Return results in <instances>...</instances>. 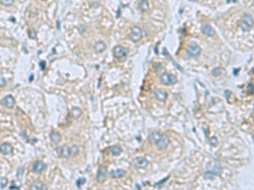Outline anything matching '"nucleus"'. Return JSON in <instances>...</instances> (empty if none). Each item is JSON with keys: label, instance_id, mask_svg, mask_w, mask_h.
I'll return each instance as SVG.
<instances>
[{"label": "nucleus", "instance_id": "obj_4", "mask_svg": "<svg viewBox=\"0 0 254 190\" xmlns=\"http://www.w3.org/2000/svg\"><path fill=\"white\" fill-rule=\"evenodd\" d=\"M186 51H187V55L190 58L195 59V58H197L200 55V53L202 52V49H201V47H199V45L197 43H196L194 41H191L187 45V47L186 48Z\"/></svg>", "mask_w": 254, "mask_h": 190}, {"label": "nucleus", "instance_id": "obj_25", "mask_svg": "<svg viewBox=\"0 0 254 190\" xmlns=\"http://www.w3.org/2000/svg\"><path fill=\"white\" fill-rule=\"evenodd\" d=\"M222 73V68H215L212 70V74L214 76H219Z\"/></svg>", "mask_w": 254, "mask_h": 190}, {"label": "nucleus", "instance_id": "obj_21", "mask_svg": "<svg viewBox=\"0 0 254 190\" xmlns=\"http://www.w3.org/2000/svg\"><path fill=\"white\" fill-rule=\"evenodd\" d=\"M50 139L54 143H59L61 139V136L58 132H52L50 133Z\"/></svg>", "mask_w": 254, "mask_h": 190}, {"label": "nucleus", "instance_id": "obj_23", "mask_svg": "<svg viewBox=\"0 0 254 190\" xmlns=\"http://www.w3.org/2000/svg\"><path fill=\"white\" fill-rule=\"evenodd\" d=\"M14 3H15V0H0V3L6 7L12 6L14 4Z\"/></svg>", "mask_w": 254, "mask_h": 190}, {"label": "nucleus", "instance_id": "obj_6", "mask_svg": "<svg viewBox=\"0 0 254 190\" xmlns=\"http://www.w3.org/2000/svg\"><path fill=\"white\" fill-rule=\"evenodd\" d=\"M113 53H114V57L120 60V61H125L126 59L127 58V54H128V49L122 47V46H115L114 47V50H113Z\"/></svg>", "mask_w": 254, "mask_h": 190}, {"label": "nucleus", "instance_id": "obj_7", "mask_svg": "<svg viewBox=\"0 0 254 190\" xmlns=\"http://www.w3.org/2000/svg\"><path fill=\"white\" fill-rule=\"evenodd\" d=\"M223 169L221 166L215 165L213 166L212 169L207 171L204 173V178L205 179H208V180H213L216 176H220L222 174Z\"/></svg>", "mask_w": 254, "mask_h": 190}, {"label": "nucleus", "instance_id": "obj_2", "mask_svg": "<svg viewBox=\"0 0 254 190\" xmlns=\"http://www.w3.org/2000/svg\"><path fill=\"white\" fill-rule=\"evenodd\" d=\"M57 153L60 157H63V158L74 157L78 155L79 147L77 145H73L71 147H69L67 145H63L57 149Z\"/></svg>", "mask_w": 254, "mask_h": 190}, {"label": "nucleus", "instance_id": "obj_28", "mask_svg": "<svg viewBox=\"0 0 254 190\" xmlns=\"http://www.w3.org/2000/svg\"><path fill=\"white\" fill-rule=\"evenodd\" d=\"M7 84V81L4 78L0 77V87H4Z\"/></svg>", "mask_w": 254, "mask_h": 190}, {"label": "nucleus", "instance_id": "obj_15", "mask_svg": "<svg viewBox=\"0 0 254 190\" xmlns=\"http://www.w3.org/2000/svg\"><path fill=\"white\" fill-rule=\"evenodd\" d=\"M13 146L9 143H3L0 145V152L3 155H9L13 152Z\"/></svg>", "mask_w": 254, "mask_h": 190}, {"label": "nucleus", "instance_id": "obj_22", "mask_svg": "<svg viewBox=\"0 0 254 190\" xmlns=\"http://www.w3.org/2000/svg\"><path fill=\"white\" fill-rule=\"evenodd\" d=\"M81 114H82V112H81V110L79 107H74L73 108V110H72V115H73V118H80Z\"/></svg>", "mask_w": 254, "mask_h": 190}, {"label": "nucleus", "instance_id": "obj_20", "mask_svg": "<svg viewBox=\"0 0 254 190\" xmlns=\"http://www.w3.org/2000/svg\"><path fill=\"white\" fill-rule=\"evenodd\" d=\"M138 7H139L140 10L142 12H146L149 9V4H148L147 0H141L139 4H138Z\"/></svg>", "mask_w": 254, "mask_h": 190}, {"label": "nucleus", "instance_id": "obj_16", "mask_svg": "<svg viewBox=\"0 0 254 190\" xmlns=\"http://www.w3.org/2000/svg\"><path fill=\"white\" fill-rule=\"evenodd\" d=\"M202 32L206 35L207 36H214L215 35V31L214 29L210 26V25H204L202 27Z\"/></svg>", "mask_w": 254, "mask_h": 190}, {"label": "nucleus", "instance_id": "obj_11", "mask_svg": "<svg viewBox=\"0 0 254 190\" xmlns=\"http://www.w3.org/2000/svg\"><path fill=\"white\" fill-rule=\"evenodd\" d=\"M47 168V165L42 162V161H36L34 162V164L32 165V172L35 173H41L43 171H45Z\"/></svg>", "mask_w": 254, "mask_h": 190}, {"label": "nucleus", "instance_id": "obj_33", "mask_svg": "<svg viewBox=\"0 0 254 190\" xmlns=\"http://www.w3.org/2000/svg\"><path fill=\"white\" fill-rule=\"evenodd\" d=\"M9 189H20V188H19V187H17V186H15V184H14V185H11V186H10V187H9Z\"/></svg>", "mask_w": 254, "mask_h": 190}, {"label": "nucleus", "instance_id": "obj_26", "mask_svg": "<svg viewBox=\"0 0 254 190\" xmlns=\"http://www.w3.org/2000/svg\"><path fill=\"white\" fill-rule=\"evenodd\" d=\"M28 36L31 39H36V32L34 29H31L28 31Z\"/></svg>", "mask_w": 254, "mask_h": 190}, {"label": "nucleus", "instance_id": "obj_34", "mask_svg": "<svg viewBox=\"0 0 254 190\" xmlns=\"http://www.w3.org/2000/svg\"><path fill=\"white\" fill-rule=\"evenodd\" d=\"M32 79H33V75H31V76H30V79H29V80H30V82H32Z\"/></svg>", "mask_w": 254, "mask_h": 190}, {"label": "nucleus", "instance_id": "obj_3", "mask_svg": "<svg viewBox=\"0 0 254 190\" xmlns=\"http://www.w3.org/2000/svg\"><path fill=\"white\" fill-rule=\"evenodd\" d=\"M239 26L245 32L250 31L253 26V18L250 14H244L239 21Z\"/></svg>", "mask_w": 254, "mask_h": 190}, {"label": "nucleus", "instance_id": "obj_35", "mask_svg": "<svg viewBox=\"0 0 254 190\" xmlns=\"http://www.w3.org/2000/svg\"><path fill=\"white\" fill-rule=\"evenodd\" d=\"M43 1H46V0H43Z\"/></svg>", "mask_w": 254, "mask_h": 190}, {"label": "nucleus", "instance_id": "obj_29", "mask_svg": "<svg viewBox=\"0 0 254 190\" xmlns=\"http://www.w3.org/2000/svg\"><path fill=\"white\" fill-rule=\"evenodd\" d=\"M169 178V176H168L167 178H164L163 180H162V181H160V182H159V183H155V184H154V186H155V187H160V185H161V184H163V183H164L165 181H167Z\"/></svg>", "mask_w": 254, "mask_h": 190}, {"label": "nucleus", "instance_id": "obj_24", "mask_svg": "<svg viewBox=\"0 0 254 190\" xmlns=\"http://www.w3.org/2000/svg\"><path fill=\"white\" fill-rule=\"evenodd\" d=\"M86 178H79V179H77V181H76V186H77V188H81L82 185H84L85 184V183H86Z\"/></svg>", "mask_w": 254, "mask_h": 190}, {"label": "nucleus", "instance_id": "obj_31", "mask_svg": "<svg viewBox=\"0 0 254 190\" xmlns=\"http://www.w3.org/2000/svg\"><path fill=\"white\" fill-rule=\"evenodd\" d=\"M7 183V179L6 178H3L2 179V184H1V188H4L5 187V184Z\"/></svg>", "mask_w": 254, "mask_h": 190}, {"label": "nucleus", "instance_id": "obj_19", "mask_svg": "<svg viewBox=\"0 0 254 190\" xmlns=\"http://www.w3.org/2000/svg\"><path fill=\"white\" fill-rule=\"evenodd\" d=\"M109 151L111 152V154L113 156H119L122 152V149L119 145H114V146L109 147Z\"/></svg>", "mask_w": 254, "mask_h": 190}, {"label": "nucleus", "instance_id": "obj_30", "mask_svg": "<svg viewBox=\"0 0 254 190\" xmlns=\"http://www.w3.org/2000/svg\"><path fill=\"white\" fill-rule=\"evenodd\" d=\"M248 95H253V85H249V89H248Z\"/></svg>", "mask_w": 254, "mask_h": 190}, {"label": "nucleus", "instance_id": "obj_13", "mask_svg": "<svg viewBox=\"0 0 254 190\" xmlns=\"http://www.w3.org/2000/svg\"><path fill=\"white\" fill-rule=\"evenodd\" d=\"M2 103L8 108H13L15 104V100L12 95H7L2 100Z\"/></svg>", "mask_w": 254, "mask_h": 190}, {"label": "nucleus", "instance_id": "obj_5", "mask_svg": "<svg viewBox=\"0 0 254 190\" xmlns=\"http://www.w3.org/2000/svg\"><path fill=\"white\" fill-rule=\"evenodd\" d=\"M159 81L164 85H172L177 82V78L175 75L169 73H163L159 76Z\"/></svg>", "mask_w": 254, "mask_h": 190}, {"label": "nucleus", "instance_id": "obj_14", "mask_svg": "<svg viewBox=\"0 0 254 190\" xmlns=\"http://www.w3.org/2000/svg\"><path fill=\"white\" fill-rule=\"evenodd\" d=\"M126 172L123 169H117V170H113L110 172V178L113 179H118L121 178L124 176H126Z\"/></svg>", "mask_w": 254, "mask_h": 190}, {"label": "nucleus", "instance_id": "obj_17", "mask_svg": "<svg viewBox=\"0 0 254 190\" xmlns=\"http://www.w3.org/2000/svg\"><path fill=\"white\" fill-rule=\"evenodd\" d=\"M106 44L102 41H97L94 45V51L97 53H101L106 50Z\"/></svg>", "mask_w": 254, "mask_h": 190}, {"label": "nucleus", "instance_id": "obj_8", "mask_svg": "<svg viewBox=\"0 0 254 190\" xmlns=\"http://www.w3.org/2000/svg\"><path fill=\"white\" fill-rule=\"evenodd\" d=\"M142 32L141 28L138 26H133L129 35V38L130 39V41H132L133 42H137L142 39Z\"/></svg>", "mask_w": 254, "mask_h": 190}, {"label": "nucleus", "instance_id": "obj_27", "mask_svg": "<svg viewBox=\"0 0 254 190\" xmlns=\"http://www.w3.org/2000/svg\"><path fill=\"white\" fill-rule=\"evenodd\" d=\"M209 144H210V145H212V146H216L217 145H218V139L216 138V137H212V138H210V139H209Z\"/></svg>", "mask_w": 254, "mask_h": 190}, {"label": "nucleus", "instance_id": "obj_9", "mask_svg": "<svg viewBox=\"0 0 254 190\" xmlns=\"http://www.w3.org/2000/svg\"><path fill=\"white\" fill-rule=\"evenodd\" d=\"M107 174H108V167L106 166H100L97 170V173L96 177L97 182L101 183L105 182L107 179Z\"/></svg>", "mask_w": 254, "mask_h": 190}, {"label": "nucleus", "instance_id": "obj_32", "mask_svg": "<svg viewBox=\"0 0 254 190\" xmlns=\"http://www.w3.org/2000/svg\"><path fill=\"white\" fill-rule=\"evenodd\" d=\"M40 67L42 68V70H44L45 69V62L44 61H42L40 63Z\"/></svg>", "mask_w": 254, "mask_h": 190}, {"label": "nucleus", "instance_id": "obj_1", "mask_svg": "<svg viewBox=\"0 0 254 190\" xmlns=\"http://www.w3.org/2000/svg\"><path fill=\"white\" fill-rule=\"evenodd\" d=\"M148 140L153 145H154L159 151L166 149L170 142L169 137L159 131L152 132L148 136Z\"/></svg>", "mask_w": 254, "mask_h": 190}, {"label": "nucleus", "instance_id": "obj_10", "mask_svg": "<svg viewBox=\"0 0 254 190\" xmlns=\"http://www.w3.org/2000/svg\"><path fill=\"white\" fill-rule=\"evenodd\" d=\"M132 163L135 167L138 169H143L146 168L148 165V160L144 157H136L133 159Z\"/></svg>", "mask_w": 254, "mask_h": 190}, {"label": "nucleus", "instance_id": "obj_12", "mask_svg": "<svg viewBox=\"0 0 254 190\" xmlns=\"http://www.w3.org/2000/svg\"><path fill=\"white\" fill-rule=\"evenodd\" d=\"M153 96L159 101H165L168 98V94L164 90L162 89H157L153 92Z\"/></svg>", "mask_w": 254, "mask_h": 190}, {"label": "nucleus", "instance_id": "obj_18", "mask_svg": "<svg viewBox=\"0 0 254 190\" xmlns=\"http://www.w3.org/2000/svg\"><path fill=\"white\" fill-rule=\"evenodd\" d=\"M30 189L32 190H45L48 189V187L42 183V182H35L33 183L31 187H30Z\"/></svg>", "mask_w": 254, "mask_h": 190}]
</instances>
